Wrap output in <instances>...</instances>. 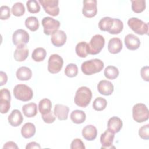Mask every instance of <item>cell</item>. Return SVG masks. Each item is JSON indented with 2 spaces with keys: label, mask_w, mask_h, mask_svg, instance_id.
I'll list each match as a JSON object with an SVG mask.
<instances>
[{
  "label": "cell",
  "mask_w": 149,
  "mask_h": 149,
  "mask_svg": "<svg viewBox=\"0 0 149 149\" xmlns=\"http://www.w3.org/2000/svg\"><path fill=\"white\" fill-rule=\"evenodd\" d=\"M92 92L91 90L87 87L82 86L77 90L74 98V102L77 106L86 108L90 104Z\"/></svg>",
  "instance_id": "6da1fadb"
},
{
  "label": "cell",
  "mask_w": 149,
  "mask_h": 149,
  "mask_svg": "<svg viewBox=\"0 0 149 149\" xmlns=\"http://www.w3.org/2000/svg\"><path fill=\"white\" fill-rule=\"evenodd\" d=\"M104 62L99 59H93L82 63L81 69L86 75H91L100 72L104 68Z\"/></svg>",
  "instance_id": "7a4b0ae2"
},
{
  "label": "cell",
  "mask_w": 149,
  "mask_h": 149,
  "mask_svg": "<svg viewBox=\"0 0 149 149\" xmlns=\"http://www.w3.org/2000/svg\"><path fill=\"white\" fill-rule=\"evenodd\" d=\"M14 97L22 101H28L32 99L33 91L28 86L24 84H19L15 86L13 88Z\"/></svg>",
  "instance_id": "3957f363"
},
{
  "label": "cell",
  "mask_w": 149,
  "mask_h": 149,
  "mask_svg": "<svg viewBox=\"0 0 149 149\" xmlns=\"http://www.w3.org/2000/svg\"><path fill=\"white\" fill-rule=\"evenodd\" d=\"M132 116L134 120L138 123L147 121L149 118V112L147 106L143 103L135 104L132 108Z\"/></svg>",
  "instance_id": "277c9868"
},
{
  "label": "cell",
  "mask_w": 149,
  "mask_h": 149,
  "mask_svg": "<svg viewBox=\"0 0 149 149\" xmlns=\"http://www.w3.org/2000/svg\"><path fill=\"white\" fill-rule=\"evenodd\" d=\"M129 27L136 34L139 35L148 34V23H145L137 17H131L127 21Z\"/></svg>",
  "instance_id": "5b68a950"
},
{
  "label": "cell",
  "mask_w": 149,
  "mask_h": 149,
  "mask_svg": "<svg viewBox=\"0 0 149 149\" xmlns=\"http://www.w3.org/2000/svg\"><path fill=\"white\" fill-rule=\"evenodd\" d=\"M88 54L97 55L99 54L105 45V39L100 34H95L91 38L89 44H88Z\"/></svg>",
  "instance_id": "8992f818"
},
{
  "label": "cell",
  "mask_w": 149,
  "mask_h": 149,
  "mask_svg": "<svg viewBox=\"0 0 149 149\" xmlns=\"http://www.w3.org/2000/svg\"><path fill=\"white\" fill-rule=\"evenodd\" d=\"M63 60L58 54L51 55L48 61V70L52 74L58 73L62 68Z\"/></svg>",
  "instance_id": "52a82bcc"
},
{
  "label": "cell",
  "mask_w": 149,
  "mask_h": 149,
  "mask_svg": "<svg viewBox=\"0 0 149 149\" xmlns=\"http://www.w3.org/2000/svg\"><path fill=\"white\" fill-rule=\"evenodd\" d=\"M29 41V33L23 29H17L14 31L12 35L13 44L16 47H20L26 45Z\"/></svg>",
  "instance_id": "ba28073f"
},
{
  "label": "cell",
  "mask_w": 149,
  "mask_h": 149,
  "mask_svg": "<svg viewBox=\"0 0 149 149\" xmlns=\"http://www.w3.org/2000/svg\"><path fill=\"white\" fill-rule=\"evenodd\" d=\"M41 23L44 28V33L47 36L52 34L54 31L58 30L60 27L59 21L49 16L44 17Z\"/></svg>",
  "instance_id": "9c48e42d"
},
{
  "label": "cell",
  "mask_w": 149,
  "mask_h": 149,
  "mask_svg": "<svg viewBox=\"0 0 149 149\" xmlns=\"http://www.w3.org/2000/svg\"><path fill=\"white\" fill-rule=\"evenodd\" d=\"M38 2L42 6L45 12L52 16H56L59 13L58 0H39Z\"/></svg>",
  "instance_id": "30bf717a"
},
{
  "label": "cell",
  "mask_w": 149,
  "mask_h": 149,
  "mask_svg": "<svg viewBox=\"0 0 149 149\" xmlns=\"http://www.w3.org/2000/svg\"><path fill=\"white\" fill-rule=\"evenodd\" d=\"M11 96L9 90L3 88L0 90V110L1 113H6L10 107Z\"/></svg>",
  "instance_id": "8fae6325"
},
{
  "label": "cell",
  "mask_w": 149,
  "mask_h": 149,
  "mask_svg": "<svg viewBox=\"0 0 149 149\" xmlns=\"http://www.w3.org/2000/svg\"><path fill=\"white\" fill-rule=\"evenodd\" d=\"M83 15L88 18L94 17L97 13V1L96 0H84L83 1Z\"/></svg>",
  "instance_id": "7c38bea8"
},
{
  "label": "cell",
  "mask_w": 149,
  "mask_h": 149,
  "mask_svg": "<svg viewBox=\"0 0 149 149\" xmlns=\"http://www.w3.org/2000/svg\"><path fill=\"white\" fill-rule=\"evenodd\" d=\"M66 39V34L63 30H57L54 31L51 34V42L54 46L56 47L63 46L65 44Z\"/></svg>",
  "instance_id": "4fadbf2b"
},
{
  "label": "cell",
  "mask_w": 149,
  "mask_h": 149,
  "mask_svg": "<svg viewBox=\"0 0 149 149\" xmlns=\"http://www.w3.org/2000/svg\"><path fill=\"white\" fill-rule=\"evenodd\" d=\"M115 133L109 130H106L100 137V142L101 143V148H110L112 147Z\"/></svg>",
  "instance_id": "5bb4252c"
},
{
  "label": "cell",
  "mask_w": 149,
  "mask_h": 149,
  "mask_svg": "<svg viewBox=\"0 0 149 149\" xmlns=\"http://www.w3.org/2000/svg\"><path fill=\"white\" fill-rule=\"evenodd\" d=\"M125 44L126 48L132 51L137 49L140 45V40L139 37L133 34H128L125 37Z\"/></svg>",
  "instance_id": "9a60e30c"
},
{
  "label": "cell",
  "mask_w": 149,
  "mask_h": 149,
  "mask_svg": "<svg viewBox=\"0 0 149 149\" xmlns=\"http://www.w3.org/2000/svg\"><path fill=\"white\" fill-rule=\"evenodd\" d=\"M97 89L98 92L104 95H110L112 94L114 90V87L113 84L106 80H102L100 81L97 85Z\"/></svg>",
  "instance_id": "2e32d148"
},
{
  "label": "cell",
  "mask_w": 149,
  "mask_h": 149,
  "mask_svg": "<svg viewBox=\"0 0 149 149\" xmlns=\"http://www.w3.org/2000/svg\"><path fill=\"white\" fill-rule=\"evenodd\" d=\"M69 108L62 104H56L54 108V112L59 120H65L68 119Z\"/></svg>",
  "instance_id": "e0dca14e"
},
{
  "label": "cell",
  "mask_w": 149,
  "mask_h": 149,
  "mask_svg": "<svg viewBox=\"0 0 149 149\" xmlns=\"http://www.w3.org/2000/svg\"><path fill=\"white\" fill-rule=\"evenodd\" d=\"M9 124L13 126L17 127L22 124L23 120V117L21 112L18 109H13L8 118Z\"/></svg>",
  "instance_id": "ac0fdd59"
},
{
  "label": "cell",
  "mask_w": 149,
  "mask_h": 149,
  "mask_svg": "<svg viewBox=\"0 0 149 149\" xmlns=\"http://www.w3.org/2000/svg\"><path fill=\"white\" fill-rule=\"evenodd\" d=\"M122 42L120 38L114 37L111 38L108 44V50L112 54L120 52L122 49Z\"/></svg>",
  "instance_id": "d6986e66"
},
{
  "label": "cell",
  "mask_w": 149,
  "mask_h": 149,
  "mask_svg": "<svg viewBox=\"0 0 149 149\" xmlns=\"http://www.w3.org/2000/svg\"><path fill=\"white\" fill-rule=\"evenodd\" d=\"M122 121L120 118L117 116H112L110 118L107 123L108 129L113 132L118 133L122 127Z\"/></svg>",
  "instance_id": "ffe728a7"
},
{
  "label": "cell",
  "mask_w": 149,
  "mask_h": 149,
  "mask_svg": "<svg viewBox=\"0 0 149 149\" xmlns=\"http://www.w3.org/2000/svg\"><path fill=\"white\" fill-rule=\"evenodd\" d=\"M97 128L92 125L86 126L82 130V136L83 138L88 141L94 140L97 137Z\"/></svg>",
  "instance_id": "44dd1931"
},
{
  "label": "cell",
  "mask_w": 149,
  "mask_h": 149,
  "mask_svg": "<svg viewBox=\"0 0 149 149\" xmlns=\"http://www.w3.org/2000/svg\"><path fill=\"white\" fill-rule=\"evenodd\" d=\"M16 75L17 79L19 80H29L31 79L32 76V71L28 67L22 66L17 69Z\"/></svg>",
  "instance_id": "7402d4cb"
},
{
  "label": "cell",
  "mask_w": 149,
  "mask_h": 149,
  "mask_svg": "<svg viewBox=\"0 0 149 149\" xmlns=\"http://www.w3.org/2000/svg\"><path fill=\"white\" fill-rule=\"evenodd\" d=\"M36 126L31 123H26L21 129L22 136L25 139H29L34 136L36 133Z\"/></svg>",
  "instance_id": "603a6c76"
},
{
  "label": "cell",
  "mask_w": 149,
  "mask_h": 149,
  "mask_svg": "<svg viewBox=\"0 0 149 149\" xmlns=\"http://www.w3.org/2000/svg\"><path fill=\"white\" fill-rule=\"evenodd\" d=\"M29 55V49L27 46L16 47L14 52V58L16 61L22 62L26 59Z\"/></svg>",
  "instance_id": "cb8c5ba5"
},
{
  "label": "cell",
  "mask_w": 149,
  "mask_h": 149,
  "mask_svg": "<svg viewBox=\"0 0 149 149\" xmlns=\"http://www.w3.org/2000/svg\"><path fill=\"white\" fill-rule=\"evenodd\" d=\"M22 111L25 116L27 118L34 117L37 113V106L34 102L25 104L22 107Z\"/></svg>",
  "instance_id": "d4e9b609"
},
{
  "label": "cell",
  "mask_w": 149,
  "mask_h": 149,
  "mask_svg": "<svg viewBox=\"0 0 149 149\" xmlns=\"http://www.w3.org/2000/svg\"><path fill=\"white\" fill-rule=\"evenodd\" d=\"M86 119V115L82 110H74L70 113V119L76 124H81L83 123Z\"/></svg>",
  "instance_id": "484cf974"
},
{
  "label": "cell",
  "mask_w": 149,
  "mask_h": 149,
  "mask_svg": "<svg viewBox=\"0 0 149 149\" xmlns=\"http://www.w3.org/2000/svg\"><path fill=\"white\" fill-rule=\"evenodd\" d=\"M52 103L49 99L43 98L39 102L38 110L41 115H45L51 111Z\"/></svg>",
  "instance_id": "4316f807"
},
{
  "label": "cell",
  "mask_w": 149,
  "mask_h": 149,
  "mask_svg": "<svg viewBox=\"0 0 149 149\" xmlns=\"http://www.w3.org/2000/svg\"><path fill=\"white\" fill-rule=\"evenodd\" d=\"M88 45L86 41H81L79 42L75 48L76 54L80 58H86L88 54Z\"/></svg>",
  "instance_id": "83f0119b"
},
{
  "label": "cell",
  "mask_w": 149,
  "mask_h": 149,
  "mask_svg": "<svg viewBox=\"0 0 149 149\" xmlns=\"http://www.w3.org/2000/svg\"><path fill=\"white\" fill-rule=\"evenodd\" d=\"M113 18L110 17H104L102 18L98 23V27L101 31H109L112 26Z\"/></svg>",
  "instance_id": "f1b7e54d"
},
{
  "label": "cell",
  "mask_w": 149,
  "mask_h": 149,
  "mask_svg": "<svg viewBox=\"0 0 149 149\" xmlns=\"http://www.w3.org/2000/svg\"><path fill=\"white\" fill-rule=\"evenodd\" d=\"M46 55V50L44 48L38 47L33 50L31 58L36 62H41L45 58Z\"/></svg>",
  "instance_id": "f546056e"
},
{
  "label": "cell",
  "mask_w": 149,
  "mask_h": 149,
  "mask_svg": "<svg viewBox=\"0 0 149 149\" xmlns=\"http://www.w3.org/2000/svg\"><path fill=\"white\" fill-rule=\"evenodd\" d=\"M104 76L106 78L110 80L115 79L119 74L118 69L114 66H108L104 71Z\"/></svg>",
  "instance_id": "4dcf8cb0"
},
{
  "label": "cell",
  "mask_w": 149,
  "mask_h": 149,
  "mask_svg": "<svg viewBox=\"0 0 149 149\" xmlns=\"http://www.w3.org/2000/svg\"><path fill=\"white\" fill-rule=\"evenodd\" d=\"M25 26L31 31H36L39 28V22L35 16L28 17L25 20Z\"/></svg>",
  "instance_id": "1f68e13d"
},
{
  "label": "cell",
  "mask_w": 149,
  "mask_h": 149,
  "mask_svg": "<svg viewBox=\"0 0 149 149\" xmlns=\"http://www.w3.org/2000/svg\"><path fill=\"white\" fill-rule=\"evenodd\" d=\"M132 2V9L136 13H139L143 12L146 7V1L144 0H135L131 1Z\"/></svg>",
  "instance_id": "d6a6232c"
},
{
  "label": "cell",
  "mask_w": 149,
  "mask_h": 149,
  "mask_svg": "<svg viewBox=\"0 0 149 149\" xmlns=\"http://www.w3.org/2000/svg\"><path fill=\"white\" fill-rule=\"evenodd\" d=\"M123 29V22L119 19L113 18V22L112 27L108 31L111 34H118L120 33Z\"/></svg>",
  "instance_id": "836d02e7"
},
{
  "label": "cell",
  "mask_w": 149,
  "mask_h": 149,
  "mask_svg": "<svg viewBox=\"0 0 149 149\" xmlns=\"http://www.w3.org/2000/svg\"><path fill=\"white\" fill-rule=\"evenodd\" d=\"M107 105V100L101 97L96 98L93 103V108L94 109L97 111H101L104 110Z\"/></svg>",
  "instance_id": "e575fe53"
},
{
  "label": "cell",
  "mask_w": 149,
  "mask_h": 149,
  "mask_svg": "<svg viewBox=\"0 0 149 149\" xmlns=\"http://www.w3.org/2000/svg\"><path fill=\"white\" fill-rule=\"evenodd\" d=\"M11 11L14 16L17 17L22 16L25 13V7L22 3L18 2L13 5Z\"/></svg>",
  "instance_id": "d590c367"
},
{
  "label": "cell",
  "mask_w": 149,
  "mask_h": 149,
  "mask_svg": "<svg viewBox=\"0 0 149 149\" xmlns=\"http://www.w3.org/2000/svg\"><path fill=\"white\" fill-rule=\"evenodd\" d=\"M28 11L31 13H37L40 10V5L37 1L29 0L26 2Z\"/></svg>",
  "instance_id": "8d00e7d4"
},
{
  "label": "cell",
  "mask_w": 149,
  "mask_h": 149,
  "mask_svg": "<svg viewBox=\"0 0 149 149\" xmlns=\"http://www.w3.org/2000/svg\"><path fill=\"white\" fill-rule=\"evenodd\" d=\"M65 74L69 77H74L78 73V68L74 63H69L65 69Z\"/></svg>",
  "instance_id": "74e56055"
},
{
  "label": "cell",
  "mask_w": 149,
  "mask_h": 149,
  "mask_svg": "<svg viewBox=\"0 0 149 149\" xmlns=\"http://www.w3.org/2000/svg\"><path fill=\"white\" fill-rule=\"evenodd\" d=\"M10 16V9L6 5H2L0 8V18L1 20H7Z\"/></svg>",
  "instance_id": "f35d334b"
},
{
  "label": "cell",
  "mask_w": 149,
  "mask_h": 149,
  "mask_svg": "<svg viewBox=\"0 0 149 149\" xmlns=\"http://www.w3.org/2000/svg\"><path fill=\"white\" fill-rule=\"evenodd\" d=\"M139 136L144 140L149 139V124L142 126L139 130Z\"/></svg>",
  "instance_id": "ab89813d"
},
{
  "label": "cell",
  "mask_w": 149,
  "mask_h": 149,
  "mask_svg": "<svg viewBox=\"0 0 149 149\" xmlns=\"http://www.w3.org/2000/svg\"><path fill=\"white\" fill-rule=\"evenodd\" d=\"M41 117L44 122L47 123H52L56 119L54 112L52 111L45 115H41Z\"/></svg>",
  "instance_id": "60d3db41"
},
{
  "label": "cell",
  "mask_w": 149,
  "mask_h": 149,
  "mask_svg": "<svg viewBox=\"0 0 149 149\" xmlns=\"http://www.w3.org/2000/svg\"><path fill=\"white\" fill-rule=\"evenodd\" d=\"M83 142L80 139H74L71 143V149H85Z\"/></svg>",
  "instance_id": "b9f144b4"
},
{
  "label": "cell",
  "mask_w": 149,
  "mask_h": 149,
  "mask_svg": "<svg viewBox=\"0 0 149 149\" xmlns=\"http://www.w3.org/2000/svg\"><path fill=\"white\" fill-rule=\"evenodd\" d=\"M140 74L142 79L146 81H149V68L148 66H145L141 68L140 70Z\"/></svg>",
  "instance_id": "7bdbcfd3"
},
{
  "label": "cell",
  "mask_w": 149,
  "mask_h": 149,
  "mask_svg": "<svg viewBox=\"0 0 149 149\" xmlns=\"http://www.w3.org/2000/svg\"><path fill=\"white\" fill-rule=\"evenodd\" d=\"M8 81V76L5 72L3 71L0 72V86H3Z\"/></svg>",
  "instance_id": "ee69618b"
},
{
  "label": "cell",
  "mask_w": 149,
  "mask_h": 149,
  "mask_svg": "<svg viewBox=\"0 0 149 149\" xmlns=\"http://www.w3.org/2000/svg\"><path fill=\"white\" fill-rule=\"evenodd\" d=\"M3 148H13V149H17L18 148V146H17V144L12 141H9L6 142L3 147Z\"/></svg>",
  "instance_id": "f6af8a7d"
},
{
  "label": "cell",
  "mask_w": 149,
  "mask_h": 149,
  "mask_svg": "<svg viewBox=\"0 0 149 149\" xmlns=\"http://www.w3.org/2000/svg\"><path fill=\"white\" fill-rule=\"evenodd\" d=\"M26 149H32V148H41V146L40 145L35 142V141H32L30 142L29 143H28L26 146Z\"/></svg>",
  "instance_id": "bcb514c9"
}]
</instances>
